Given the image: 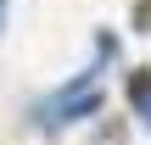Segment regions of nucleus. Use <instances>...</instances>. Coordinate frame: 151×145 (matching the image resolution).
Listing matches in <instances>:
<instances>
[{
	"instance_id": "obj_1",
	"label": "nucleus",
	"mask_w": 151,
	"mask_h": 145,
	"mask_svg": "<svg viewBox=\"0 0 151 145\" xmlns=\"http://www.w3.org/2000/svg\"><path fill=\"white\" fill-rule=\"evenodd\" d=\"M95 112H101V67H84L78 78H67V84L50 89L45 101H34V129L62 134V129L84 123V117H95Z\"/></svg>"
},
{
	"instance_id": "obj_2",
	"label": "nucleus",
	"mask_w": 151,
	"mask_h": 145,
	"mask_svg": "<svg viewBox=\"0 0 151 145\" xmlns=\"http://www.w3.org/2000/svg\"><path fill=\"white\" fill-rule=\"evenodd\" d=\"M129 106H134V117L151 129V67H134L129 73Z\"/></svg>"
},
{
	"instance_id": "obj_3",
	"label": "nucleus",
	"mask_w": 151,
	"mask_h": 145,
	"mask_svg": "<svg viewBox=\"0 0 151 145\" xmlns=\"http://www.w3.org/2000/svg\"><path fill=\"white\" fill-rule=\"evenodd\" d=\"M0 34H6V0H0Z\"/></svg>"
}]
</instances>
